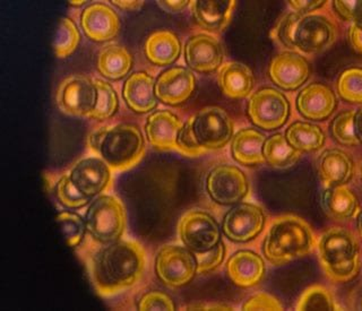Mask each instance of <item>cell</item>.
<instances>
[{"label": "cell", "mask_w": 362, "mask_h": 311, "mask_svg": "<svg viewBox=\"0 0 362 311\" xmlns=\"http://www.w3.org/2000/svg\"><path fill=\"white\" fill-rule=\"evenodd\" d=\"M146 267V252L135 240L105 243L88 262L90 276L96 292L111 297L127 290L141 280Z\"/></svg>", "instance_id": "obj_1"}, {"label": "cell", "mask_w": 362, "mask_h": 311, "mask_svg": "<svg viewBox=\"0 0 362 311\" xmlns=\"http://www.w3.org/2000/svg\"><path fill=\"white\" fill-rule=\"evenodd\" d=\"M233 137V122L222 107H206L187 120L179 134L178 151L198 156L223 148Z\"/></svg>", "instance_id": "obj_2"}, {"label": "cell", "mask_w": 362, "mask_h": 311, "mask_svg": "<svg viewBox=\"0 0 362 311\" xmlns=\"http://www.w3.org/2000/svg\"><path fill=\"white\" fill-rule=\"evenodd\" d=\"M88 148L112 171H126L135 167L144 156V136L135 124L107 126L90 136Z\"/></svg>", "instance_id": "obj_3"}, {"label": "cell", "mask_w": 362, "mask_h": 311, "mask_svg": "<svg viewBox=\"0 0 362 311\" xmlns=\"http://www.w3.org/2000/svg\"><path fill=\"white\" fill-rule=\"evenodd\" d=\"M316 247V239L309 224L293 215L275 218L265 240L263 252L266 259L275 266L305 257Z\"/></svg>", "instance_id": "obj_4"}, {"label": "cell", "mask_w": 362, "mask_h": 311, "mask_svg": "<svg viewBox=\"0 0 362 311\" xmlns=\"http://www.w3.org/2000/svg\"><path fill=\"white\" fill-rule=\"evenodd\" d=\"M275 39L288 49L305 54H318L329 48L337 39L333 23L322 15L290 13L281 18L274 28Z\"/></svg>", "instance_id": "obj_5"}, {"label": "cell", "mask_w": 362, "mask_h": 311, "mask_svg": "<svg viewBox=\"0 0 362 311\" xmlns=\"http://www.w3.org/2000/svg\"><path fill=\"white\" fill-rule=\"evenodd\" d=\"M318 252L320 265L333 282H350L359 274V243L351 232L342 228L327 230L320 237Z\"/></svg>", "instance_id": "obj_6"}, {"label": "cell", "mask_w": 362, "mask_h": 311, "mask_svg": "<svg viewBox=\"0 0 362 311\" xmlns=\"http://www.w3.org/2000/svg\"><path fill=\"white\" fill-rule=\"evenodd\" d=\"M84 220L88 235L105 245L122 237L127 215L120 199L115 196L102 195L90 203Z\"/></svg>", "instance_id": "obj_7"}, {"label": "cell", "mask_w": 362, "mask_h": 311, "mask_svg": "<svg viewBox=\"0 0 362 311\" xmlns=\"http://www.w3.org/2000/svg\"><path fill=\"white\" fill-rule=\"evenodd\" d=\"M156 271L158 278L170 288L187 286L197 273L195 254L185 247L165 245L156 254Z\"/></svg>", "instance_id": "obj_8"}, {"label": "cell", "mask_w": 362, "mask_h": 311, "mask_svg": "<svg viewBox=\"0 0 362 311\" xmlns=\"http://www.w3.org/2000/svg\"><path fill=\"white\" fill-rule=\"evenodd\" d=\"M247 112L255 126L264 130L279 129L288 120L290 103L280 90L260 88L250 96Z\"/></svg>", "instance_id": "obj_9"}, {"label": "cell", "mask_w": 362, "mask_h": 311, "mask_svg": "<svg viewBox=\"0 0 362 311\" xmlns=\"http://www.w3.org/2000/svg\"><path fill=\"white\" fill-rule=\"evenodd\" d=\"M181 242L192 252L212 249L221 241L218 224L212 215L203 211H189L181 218L178 226Z\"/></svg>", "instance_id": "obj_10"}, {"label": "cell", "mask_w": 362, "mask_h": 311, "mask_svg": "<svg viewBox=\"0 0 362 311\" xmlns=\"http://www.w3.org/2000/svg\"><path fill=\"white\" fill-rule=\"evenodd\" d=\"M206 190L215 203L235 205L248 194V179L239 168L230 164H220L213 168L207 175Z\"/></svg>", "instance_id": "obj_11"}, {"label": "cell", "mask_w": 362, "mask_h": 311, "mask_svg": "<svg viewBox=\"0 0 362 311\" xmlns=\"http://www.w3.org/2000/svg\"><path fill=\"white\" fill-rule=\"evenodd\" d=\"M57 105L66 115L88 117L95 105L94 81L85 75H71L60 83L57 90Z\"/></svg>", "instance_id": "obj_12"}, {"label": "cell", "mask_w": 362, "mask_h": 311, "mask_svg": "<svg viewBox=\"0 0 362 311\" xmlns=\"http://www.w3.org/2000/svg\"><path fill=\"white\" fill-rule=\"evenodd\" d=\"M265 225L263 209L254 204L241 203L226 213L222 223L224 235L235 242H247L257 237Z\"/></svg>", "instance_id": "obj_13"}, {"label": "cell", "mask_w": 362, "mask_h": 311, "mask_svg": "<svg viewBox=\"0 0 362 311\" xmlns=\"http://www.w3.org/2000/svg\"><path fill=\"white\" fill-rule=\"evenodd\" d=\"M69 178L83 195L93 198L112 182V170L99 156H86L74 164Z\"/></svg>", "instance_id": "obj_14"}, {"label": "cell", "mask_w": 362, "mask_h": 311, "mask_svg": "<svg viewBox=\"0 0 362 311\" xmlns=\"http://www.w3.org/2000/svg\"><path fill=\"white\" fill-rule=\"evenodd\" d=\"M185 60L190 69L209 74L218 71L223 62V48L213 35L201 33L189 37L185 45Z\"/></svg>", "instance_id": "obj_15"}, {"label": "cell", "mask_w": 362, "mask_h": 311, "mask_svg": "<svg viewBox=\"0 0 362 311\" xmlns=\"http://www.w3.org/2000/svg\"><path fill=\"white\" fill-rule=\"evenodd\" d=\"M309 75V62L305 57L292 51L276 54L269 65V77L282 90H298L307 82Z\"/></svg>", "instance_id": "obj_16"}, {"label": "cell", "mask_w": 362, "mask_h": 311, "mask_svg": "<svg viewBox=\"0 0 362 311\" xmlns=\"http://www.w3.org/2000/svg\"><path fill=\"white\" fill-rule=\"evenodd\" d=\"M196 88L195 75L185 67L169 68L156 81L158 100L168 105H182L189 99Z\"/></svg>", "instance_id": "obj_17"}, {"label": "cell", "mask_w": 362, "mask_h": 311, "mask_svg": "<svg viewBox=\"0 0 362 311\" xmlns=\"http://www.w3.org/2000/svg\"><path fill=\"white\" fill-rule=\"evenodd\" d=\"M81 25L88 39L94 42H105L117 37L120 30V18L110 6L92 4L83 11Z\"/></svg>", "instance_id": "obj_18"}, {"label": "cell", "mask_w": 362, "mask_h": 311, "mask_svg": "<svg viewBox=\"0 0 362 311\" xmlns=\"http://www.w3.org/2000/svg\"><path fill=\"white\" fill-rule=\"evenodd\" d=\"M337 105V96L333 90L322 83H311L298 94V111L309 120L320 122L329 118Z\"/></svg>", "instance_id": "obj_19"}, {"label": "cell", "mask_w": 362, "mask_h": 311, "mask_svg": "<svg viewBox=\"0 0 362 311\" xmlns=\"http://www.w3.org/2000/svg\"><path fill=\"white\" fill-rule=\"evenodd\" d=\"M184 124L175 113L158 110L147 117L145 131L154 148L160 151H178V139Z\"/></svg>", "instance_id": "obj_20"}, {"label": "cell", "mask_w": 362, "mask_h": 311, "mask_svg": "<svg viewBox=\"0 0 362 311\" xmlns=\"http://www.w3.org/2000/svg\"><path fill=\"white\" fill-rule=\"evenodd\" d=\"M126 105L136 113H146L154 110L158 105L156 82L145 71L134 73L126 79L122 88Z\"/></svg>", "instance_id": "obj_21"}, {"label": "cell", "mask_w": 362, "mask_h": 311, "mask_svg": "<svg viewBox=\"0 0 362 311\" xmlns=\"http://www.w3.org/2000/svg\"><path fill=\"white\" fill-rule=\"evenodd\" d=\"M226 271L235 286L248 288L257 286L265 274L263 258L250 250H240L232 254L226 263Z\"/></svg>", "instance_id": "obj_22"}, {"label": "cell", "mask_w": 362, "mask_h": 311, "mask_svg": "<svg viewBox=\"0 0 362 311\" xmlns=\"http://www.w3.org/2000/svg\"><path fill=\"white\" fill-rule=\"evenodd\" d=\"M235 0H197L192 1V14L196 22L209 32H222L229 25Z\"/></svg>", "instance_id": "obj_23"}, {"label": "cell", "mask_w": 362, "mask_h": 311, "mask_svg": "<svg viewBox=\"0 0 362 311\" xmlns=\"http://www.w3.org/2000/svg\"><path fill=\"white\" fill-rule=\"evenodd\" d=\"M218 84L224 95L230 99H245L254 88L255 78L252 69L240 62H226L218 71Z\"/></svg>", "instance_id": "obj_24"}, {"label": "cell", "mask_w": 362, "mask_h": 311, "mask_svg": "<svg viewBox=\"0 0 362 311\" xmlns=\"http://www.w3.org/2000/svg\"><path fill=\"white\" fill-rule=\"evenodd\" d=\"M318 172L326 186H342L354 175V160L342 150L325 151L318 161Z\"/></svg>", "instance_id": "obj_25"}, {"label": "cell", "mask_w": 362, "mask_h": 311, "mask_svg": "<svg viewBox=\"0 0 362 311\" xmlns=\"http://www.w3.org/2000/svg\"><path fill=\"white\" fill-rule=\"evenodd\" d=\"M266 136L254 128L239 130L231 141L232 156L243 165H257L265 162L264 145Z\"/></svg>", "instance_id": "obj_26"}, {"label": "cell", "mask_w": 362, "mask_h": 311, "mask_svg": "<svg viewBox=\"0 0 362 311\" xmlns=\"http://www.w3.org/2000/svg\"><path fill=\"white\" fill-rule=\"evenodd\" d=\"M181 54L178 35L169 30H158L148 35L145 42L147 59L156 66L173 65Z\"/></svg>", "instance_id": "obj_27"}, {"label": "cell", "mask_w": 362, "mask_h": 311, "mask_svg": "<svg viewBox=\"0 0 362 311\" xmlns=\"http://www.w3.org/2000/svg\"><path fill=\"white\" fill-rule=\"evenodd\" d=\"M96 67L102 76L118 81L127 76L132 71L133 56L122 45H107L100 51Z\"/></svg>", "instance_id": "obj_28"}, {"label": "cell", "mask_w": 362, "mask_h": 311, "mask_svg": "<svg viewBox=\"0 0 362 311\" xmlns=\"http://www.w3.org/2000/svg\"><path fill=\"white\" fill-rule=\"evenodd\" d=\"M322 207L331 218L348 220L359 209V201L354 192L344 186L328 187L322 194Z\"/></svg>", "instance_id": "obj_29"}, {"label": "cell", "mask_w": 362, "mask_h": 311, "mask_svg": "<svg viewBox=\"0 0 362 311\" xmlns=\"http://www.w3.org/2000/svg\"><path fill=\"white\" fill-rule=\"evenodd\" d=\"M286 141L301 152H314L324 146L325 134L322 128L311 122H297L286 129Z\"/></svg>", "instance_id": "obj_30"}, {"label": "cell", "mask_w": 362, "mask_h": 311, "mask_svg": "<svg viewBox=\"0 0 362 311\" xmlns=\"http://www.w3.org/2000/svg\"><path fill=\"white\" fill-rule=\"evenodd\" d=\"M263 152L265 162L276 169L292 167L300 158L299 151L288 144L286 137L280 133L266 139Z\"/></svg>", "instance_id": "obj_31"}, {"label": "cell", "mask_w": 362, "mask_h": 311, "mask_svg": "<svg viewBox=\"0 0 362 311\" xmlns=\"http://www.w3.org/2000/svg\"><path fill=\"white\" fill-rule=\"evenodd\" d=\"M96 99L93 110L88 118L93 120H107L116 115L119 107L118 94L110 83L103 79H94Z\"/></svg>", "instance_id": "obj_32"}, {"label": "cell", "mask_w": 362, "mask_h": 311, "mask_svg": "<svg viewBox=\"0 0 362 311\" xmlns=\"http://www.w3.org/2000/svg\"><path fill=\"white\" fill-rule=\"evenodd\" d=\"M81 41L78 28L71 18L64 17L57 28L54 41V54L58 58H67L76 50Z\"/></svg>", "instance_id": "obj_33"}, {"label": "cell", "mask_w": 362, "mask_h": 311, "mask_svg": "<svg viewBox=\"0 0 362 311\" xmlns=\"http://www.w3.org/2000/svg\"><path fill=\"white\" fill-rule=\"evenodd\" d=\"M297 310H337V303L327 288L322 286H313L301 294Z\"/></svg>", "instance_id": "obj_34"}, {"label": "cell", "mask_w": 362, "mask_h": 311, "mask_svg": "<svg viewBox=\"0 0 362 311\" xmlns=\"http://www.w3.org/2000/svg\"><path fill=\"white\" fill-rule=\"evenodd\" d=\"M337 92L344 101L362 103V68L345 69L337 79Z\"/></svg>", "instance_id": "obj_35"}, {"label": "cell", "mask_w": 362, "mask_h": 311, "mask_svg": "<svg viewBox=\"0 0 362 311\" xmlns=\"http://www.w3.org/2000/svg\"><path fill=\"white\" fill-rule=\"evenodd\" d=\"M57 222L59 224L62 235L69 246L78 247L86 233V224L78 214L73 212H62L57 215Z\"/></svg>", "instance_id": "obj_36"}, {"label": "cell", "mask_w": 362, "mask_h": 311, "mask_svg": "<svg viewBox=\"0 0 362 311\" xmlns=\"http://www.w3.org/2000/svg\"><path fill=\"white\" fill-rule=\"evenodd\" d=\"M356 111H344L334 118L331 131L334 139L345 146H356L360 141L354 131Z\"/></svg>", "instance_id": "obj_37"}, {"label": "cell", "mask_w": 362, "mask_h": 311, "mask_svg": "<svg viewBox=\"0 0 362 311\" xmlns=\"http://www.w3.org/2000/svg\"><path fill=\"white\" fill-rule=\"evenodd\" d=\"M56 195L62 205L68 209H82L90 203L92 198L83 195L77 189L69 178V175H64L58 181L56 187Z\"/></svg>", "instance_id": "obj_38"}, {"label": "cell", "mask_w": 362, "mask_h": 311, "mask_svg": "<svg viewBox=\"0 0 362 311\" xmlns=\"http://www.w3.org/2000/svg\"><path fill=\"white\" fill-rule=\"evenodd\" d=\"M197 263L198 274H206L218 269L226 257V246L222 241L212 249L203 252H194Z\"/></svg>", "instance_id": "obj_39"}, {"label": "cell", "mask_w": 362, "mask_h": 311, "mask_svg": "<svg viewBox=\"0 0 362 311\" xmlns=\"http://www.w3.org/2000/svg\"><path fill=\"white\" fill-rule=\"evenodd\" d=\"M139 310H175L173 298L161 291H151L139 300Z\"/></svg>", "instance_id": "obj_40"}, {"label": "cell", "mask_w": 362, "mask_h": 311, "mask_svg": "<svg viewBox=\"0 0 362 311\" xmlns=\"http://www.w3.org/2000/svg\"><path fill=\"white\" fill-rule=\"evenodd\" d=\"M243 310H283V305L271 294L260 292L247 299Z\"/></svg>", "instance_id": "obj_41"}, {"label": "cell", "mask_w": 362, "mask_h": 311, "mask_svg": "<svg viewBox=\"0 0 362 311\" xmlns=\"http://www.w3.org/2000/svg\"><path fill=\"white\" fill-rule=\"evenodd\" d=\"M334 8L343 20L356 23L362 18V0L361 1H345V0H335L333 1Z\"/></svg>", "instance_id": "obj_42"}, {"label": "cell", "mask_w": 362, "mask_h": 311, "mask_svg": "<svg viewBox=\"0 0 362 311\" xmlns=\"http://www.w3.org/2000/svg\"><path fill=\"white\" fill-rule=\"evenodd\" d=\"M288 3L290 7L293 9L294 13L305 16V14H309L311 11L320 9V7L325 5L326 1H324V0H307V1H303V0H291V1H288Z\"/></svg>", "instance_id": "obj_43"}, {"label": "cell", "mask_w": 362, "mask_h": 311, "mask_svg": "<svg viewBox=\"0 0 362 311\" xmlns=\"http://www.w3.org/2000/svg\"><path fill=\"white\" fill-rule=\"evenodd\" d=\"M192 1L189 0H163V1H158V6L161 7L163 11L168 13H180V11L186 9L190 5Z\"/></svg>", "instance_id": "obj_44"}, {"label": "cell", "mask_w": 362, "mask_h": 311, "mask_svg": "<svg viewBox=\"0 0 362 311\" xmlns=\"http://www.w3.org/2000/svg\"><path fill=\"white\" fill-rule=\"evenodd\" d=\"M349 39H350L351 45L352 48L362 54V28L352 23L350 28H349Z\"/></svg>", "instance_id": "obj_45"}, {"label": "cell", "mask_w": 362, "mask_h": 311, "mask_svg": "<svg viewBox=\"0 0 362 311\" xmlns=\"http://www.w3.org/2000/svg\"><path fill=\"white\" fill-rule=\"evenodd\" d=\"M113 6H116L122 11H137L144 5V1H136V0H112Z\"/></svg>", "instance_id": "obj_46"}, {"label": "cell", "mask_w": 362, "mask_h": 311, "mask_svg": "<svg viewBox=\"0 0 362 311\" xmlns=\"http://www.w3.org/2000/svg\"><path fill=\"white\" fill-rule=\"evenodd\" d=\"M354 131L359 139L360 144H362V109L356 111L354 116Z\"/></svg>", "instance_id": "obj_47"}, {"label": "cell", "mask_w": 362, "mask_h": 311, "mask_svg": "<svg viewBox=\"0 0 362 311\" xmlns=\"http://www.w3.org/2000/svg\"><path fill=\"white\" fill-rule=\"evenodd\" d=\"M86 1L84 0H78V1H69V5L73 6V7H82L83 5H85Z\"/></svg>", "instance_id": "obj_48"}, {"label": "cell", "mask_w": 362, "mask_h": 311, "mask_svg": "<svg viewBox=\"0 0 362 311\" xmlns=\"http://www.w3.org/2000/svg\"><path fill=\"white\" fill-rule=\"evenodd\" d=\"M358 231H359L360 235L362 237V211L360 212L359 216H358Z\"/></svg>", "instance_id": "obj_49"}, {"label": "cell", "mask_w": 362, "mask_h": 311, "mask_svg": "<svg viewBox=\"0 0 362 311\" xmlns=\"http://www.w3.org/2000/svg\"><path fill=\"white\" fill-rule=\"evenodd\" d=\"M354 24H356V25L359 26L360 28H362V18L360 20H358V22L354 23Z\"/></svg>", "instance_id": "obj_50"}, {"label": "cell", "mask_w": 362, "mask_h": 311, "mask_svg": "<svg viewBox=\"0 0 362 311\" xmlns=\"http://www.w3.org/2000/svg\"><path fill=\"white\" fill-rule=\"evenodd\" d=\"M361 177H362V170H361Z\"/></svg>", "instance_id": "obj_51"}, {"label": "cell", "mask_w": 362, "mask_h": 311, "mask_svg": "<svg viewBox=\"0 0 362 311\" xmlns=\"http://www.w3.org/2000/svg\"><path fill=\"white\" fill-rule=\"evenodd\" d=\"M361 307H362V301H361Z\"/></svg>", "instance_id": "obj_52"}]
</instances>
